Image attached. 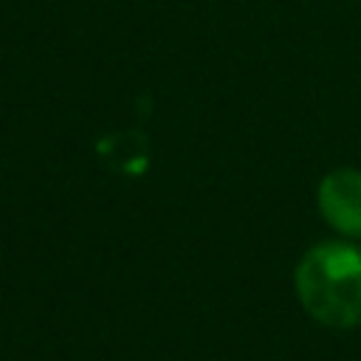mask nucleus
Listing matches in <instances>:
<instances>
[{"label": "nucleus", "instance_id": "f257e3e1", "mask_svg": "<svg viewBox=\"0 0 361 361\" xmlns=\"http://www.w3.org/2000/svg\"><path fill=\"white\" fill-rule=\"evenodd\" d=\"M293 290L310 319L333 330L361 324V251L350 240L310 245L293 268Z\"/></svg>", "mask_w": 361, "mask_h": 361}, {"label": "nucleus", "instance_id": "f03ea898", "mask_svg": "<svg viewBox=\"0 0 361 361\" xmlns=\"http://www.w3.org/2000/svg\"><path fill=\"white\" fill-rule=\"evenodd\" d=\"M322 220L347 240H361V169H330L316 189Z\"/></svg>", "mask_w": 361, "mask_h": 361}]
</instances>
